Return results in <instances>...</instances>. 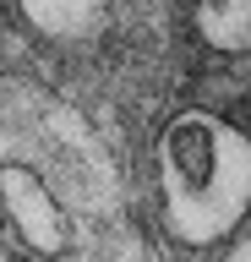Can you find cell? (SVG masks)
<instances>
[{"instance_id":"2","label":"cell","mask_w":251,"mask_h":262,"mask_svg":"<svg viewBox=\"0 0 251 262\" xmlns=\"http://www.w3.org/2000/svg\"><path fill=\"white\" fill-rule=\"evenodd\" d=\"M0 208L17 224V235L28 241V251H38V257H50V262L66 257L71 219H66L60 196L50 191V180L38 175V169H28L17 159H0Z\"/></svg>"},{"instance_id":"6","label":"cell","mask_w":251,"mask_h":262,"mask_svg":"<svg viewBox=\"0 0 251 262\" xmlns=\"http://www.w3.org/2000/svg\"><path fill=\"white\" fill-rule=\"evenodd\" d=\"M0 262H17V257H6V251H0Z\"/></svg>"},{"instance_id":"1","label":"cell","mask_w":251,"mask_h":262,"mask_svg":"<svg viewBox=\"0 0 251 262\" xmlns=\"http://www.w3.org/2000/svg\"><path fill=\"white\" fill-rule=\"evenodd\" d=\"M153 180L169 241L186 251L224 246L251 219V137L224 115L186 110L153 142Z\"/></svg>"},{"instance_id":"5","label":"cell","mask_w":251,"mask_h":262,"mask_svg":"<svg viewBox=\"0 0 251 262\" xmlns=\"http://www.w3.org/2000/svg\"><path fill=\"white\" fill-rule=\"evenodd\" d=\"M218 262H251V229H235L230 241H224V257Z\"/></svg>"},{"instance_id":"3","label":"cell","mask_w":251,"mask_h":262,"mask_svg":"<svg viewBox=\"0 0 251 262\" xmlns=\"http://www.w3.org/2000/svg\"><path fill=\"white\" fill-rule=\"evenodd\" d=\"M104 6L109 0H17L22 22L38 33V38H55V44H82L93 38L104 22Z\"/></svg>"},{"instance_id":"4","label":"cell","mask_w":251,"mask_h":262,"mask_svg":"<svg viewBox=\"0 0 251 262\" xmlns=\"http://www.w3.org/2000/svg\"><path fill=\"white\" fill-rule=\"evenodd\" d=\"M197 33L218 55L251 49V0H197Z\"/></svg>"}]
</instances>
